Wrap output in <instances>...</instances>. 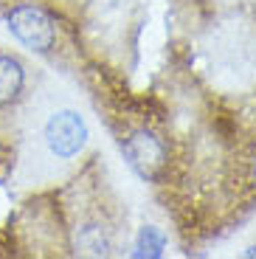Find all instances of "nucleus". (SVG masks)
Listing matches in <instances>:
<instances>
[{
  "instance_id": "obj_1",
  "label": "nucleus",
  "mask_w": 256,
  "mask_h": 259,
  "mask_svg": "<svg viewBox=\"0 0 256 259\" xmlns=\"http://www.w3.org/2000/svg\"><path fill=\"white\" fill-rule=\"evenodd\" d=\"M45 141H48L54 155L73 158L88 141V127H84L82 116L73 110L54 113L45 124Z\"/></svg>"
},
{
  "instance_id": "obj_4",
  "label": "nucleus",
  "mask_w": 256,
  "mask_h": 259,
  "mask_svg": "<svg viewBox=\"0 0 256 259\" xmlns=\"http://www.w3.org/2000/svg\"><path fill=\"white\" fill-rule=\"evenodd\" d=\"M23 82H26L23 65L17 59L0 54V104L14 102L20 96V91H23Z\"/></svg>"
},
{
  "instance_id": "obj_5",
  "label": "nucleus",
  "mask_w": 256,
  "mask_h": 259,
  "mask_svg": "<svg viewBox=\"0 0 256 259\" xmlns=\"http://www.w3.org/2000/svg\"><path fill=\"white\" fill-rule=\"evenodd\" d=\"M163 245H166L163 234L155 226H147V228H141L138 240H135V256H152L155 259V256L163 253Z\"/></svg>"
},
{
  "instance_id": "obj_3",
  "label": "nucleus",
  "mask_w": 256,
  "mask_h": 259,
  "mask_svg": "<svg viewBox=\"0 0 256 259\" xmlns=\"http://www.w3.org/2000/svg\"><path fill=\"white\" fill-rule=\"evenodd\" d=\"M124 158L141 178H155L163 166V147L152 133H133L124 144Z\"/></svg>"
},
{
  "instance_id": "obj_6",
  "label": "nucleus",
  "mask_w": 256,
  "mask_h": 259,
  "mask_svg": "<svg viewBox=\"0 0 256 259\" xmlns=\"http://www.w3.org/2000/svg\"><path fill=\"white\" fill-rule=\"evenodd\" d=\"M79 248H82L84 253H90V256H107L110 253V240H107V234H104L102 228L88 226L82 234H79Z\"/></svg>"
},
{
  "instance_id": "obj_2",
  "label": "nucleus",
  "mask_w": 256,
  "mask_h": 259,
  "mask_svg": "<svg viewBox=\"0 0 256 259\" xmlns=\"http://www.w3.org/2000/svg\"><path fill=\"white\" fill-rule=\"evenodd\" d=\"M9 28H12V34L23 42V46L34 48V51H48L51 42H54L51 17H48L42 9H34V6L14 9L12 17H9Z\"/></svg>"
}]
</instances>
